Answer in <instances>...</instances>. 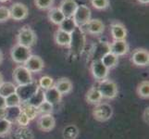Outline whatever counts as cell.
<instances>
[{"label":"cell","mask_w":149,"mask_h":139,"mask_svg":"<svg viewBox=\"0 0 149 139\" xmlns=\"http://www.w3.org/2000/svg\"><path fill=\"white\" fill-rule=\"evenodd\" d=\"M72 20L77 27L84 26L91 20V10L85 5H80L77 7L72 16Z\"/></svg>","instance_id":"obj_1"},{"label":"cell","mask_w":149,"mask_h":139,"mask_svg":"<svg viewBox=\"0 0 149 139\" xmlns=\"http://www.w3.org/2000/svg\"><path fill=\"white\" fill-rule=\"evenodd\" d=\"M35 41H36V35L29 26H24L19 30L18 34L19 45L30 48L35 43Z\"/></svg>","instance_id":"obj_2"},{"label":"cell","mask_w":149,"mask_h":139,"mask_svg":"<svg viewBox=\"0 0 149 139\" xmlns=\"http://www.w3.org/2000/svg\"><path fill=\"white\" fill-rule=\"evenodd\" d=\"M38 88H39L38 85L36 83L32 82L30 84L24 85H19L18 87H16V94L18 95L20 101L27 102L36 93Z\"/></svg>","instance_id":"obj_3"},{"label":"cell","mask_w":149,"mask_h":139,"mask_svg":"<svg viewBox=\"0 0 149 139\" xmlns=\"http://www.w3.org/2000/svg\"><path fill=\"white\" fill-rule=\"evenodd\" d=\"M97 89H98L101 96L107 97V98H113L117 96L118 93L116 84L109 80H102Z\"/></svg>","instance_id":"obj_4"},{"label":"cell","mask_w":149,"mask_h":139,"mask_svg":"<svg viewBox=\"0 0 149 139\" xmlns=\"http://www.w3.org/2000/svg\"><path fill=\"white\" fill-rule=\"evenodd\" d=\"M31 56L30 48L26 46L16 45L11 50V58L17 63H25Z\"/></svg>","instance_id":"obj_5"},{"label":"cell","mask_w":149,"mask_h":139,"mask_svg":"<svg viewBox=\"0 0 149 139\" xmlns=\"http://www.w3.org/2000/svg\"><path fill=\"white\" fill-rule=\"evenodd\" d=\"M112 113H113V110H112L111 106L107 104V103H103V104L97 105L93 111L94 117L97 121H100V122L107 121L112 116Z\"/></svg>","instance_id":"obj_6"},{"label":"cell","mask_w":149,"mask_h":139,"mask_svg":"<svg viewBox=\"0 0 149 139\" xmlns=\"http://www.w3.org/2000/svg\"><path fill=\"white\" fill-rule=\"evenodd\" d=\"M13 77L19 85H24L32 83V74L23 66H19L14 70Z\"/></svg>","instance_id":"obj_7"},{"label":"cell","mask_w":149,"mask_h":139,"mask_svg":"<svg viewBox=\"0 0 149 139\" xmlns=\"http://www.w3.org/2000/svg\"><path fill=\"white\" fill-rule=\"evenodd\" d=\"M70 45L71 46V49L74 54L81 53L84 46V38L80 30L75 29L74 32L71 33V41Z\"/></svg>","instance_id":"obj_8"},{"label":"cell","mask_w":149,"mask_h":139,"mask_svg":"<svg viewBox=\"0 0 149 139\" xmlns=\"http://www.w3.org/2000/svg\"><path fill=\"white\" fill-rule=\"evenodd\" d=\"M10 18L15 20H22L27 18L28 16V8L25 5L22 3H15L13 4L9 9Z\"/></svg>","instance_id":"obj_9"},{"label":"cell","mask_w":149,"mask_h":139,"mask_svg":"<svg viewBox=\"0 0 149 139\" xmlns=\"http://www.w3.org/2000/svg\"><path fill=\"white\" fill-rule=\"evenodd\" d=\"M24 64V67L30 73H37L44 68V61L38 56H30Z\"/></svg>","instance_id":"obj_10"},{"label":"cell","mask_w":149,"mask_h":139,"mask_svg":"<svg viewBox=\"0 0 149 139\" xmlns=\"http://www.w3.org/2000/svg\"><path fill=\"white\" fill-rule=\"evenodd\" d=\"M77 7H78V4L76 3L75 0H62L58 8L63 13L65 18H72Z\"/></svg>","instance_id":"obj_11"},{"label":"cell","mask_w":149,"mask_h":139,"mask_svg":"<svg viewBox=\"0 0 149 139\" xmlns=\"http://www.w3.org/2000/svg\"><path fill=\"white\" fill-rule=\"evenodd\" d=\"M109 69L101 62V60H95L92 64V73L95 79L104 80L107 75Z\"/></svg>","instance_id":"obj_12"},{"label":"cell","mask_w":149,"mask_h":139,"mask_svg":"<svg viewBox=\"0 0 149 139\" xmlns=\"http://www.w3.org/2000/svg\"><path fill=\"white\" fill-rule=\"evenodd\" d=\"M132 62L137 66H146L149 62V54L146 49H137L132 54Z\"/></svg>","instance_id":"obj_13"},{"label":"cell","mask_w":149,"mask_h":139,"mask_svg":"<svg viewBox=\"0 0 149 139\" xmlns=\"http://www.w3.org/2000/svg\"><path fill=\"white\" fill-rule=\"evenodd\" d=\"M109 47V52L116 55L117 57L125 55L128 52V45L124 40H117L112 43Z\"/></svg>","instance_id":"obj_14"},{"label":"cell","mask_w":149,"mask_h":139,"mask_svg":"<svg viewBox=\"0 0 149 139\" xmlns=\"http://www.w3.org/2000/svg\"><path fill=\"white\" fill-rule=\"evenodd\" d=\"M61 99V94L58 91L55 86L50 87L45 92V101L50 103L51 105H55L58 103Z\"/></svg>","instance_id":"obj_15"},{"label":"cell","mask_w":149,"mask_h":139,"mask_svg":"<svg viewBox=\"0 0 149 139\" xmlns=\"http://www.w3.org/2000/svg\"><path fill=\"white\" fill-rule=\"evenodd\" d=\"M22 113V108L19 106H14V107H6L5 108V118L7 121L10 123L13 122H16L19 114Z\"/></svg>","instance_id":"obj_16"},{"label":"cell","mask_w":149,"mask_h":139,"mask_svg":"<svg viewBox=\"0 0 149 139\" xmlns=\"http://www.w3.org/2000/svg\"><path fill=\"white\" fill-rule=\"evenodd\" d=\"M111 34L113 38L115 39V41L117 40H124L126 37V29L123 26L121 23L116 22L113 23L111 25Z\"/></svg>","instance_id":"obj_17"},{"label":"cell","mask_w":149,"mask_h":139,"mask_svg":"<svg viewBox=\"0 0 149 139\" xmlns=\"http://www.w3.org/2000/svg\"><path fill=\"white\" fill-rule=\"evenodd\" d=\"M38 125L41 130L50 131V130H52L55 126V119L53 118V116H51L50 114L43 115L40 118Z\"/></svg>","instance_id":"obj_18"},{"label":"cell","mask_w":149,"mask_h":139,"mask_svg":"<svg viewBox=\"0 0 149 139\" xmlns=\"http://www.w3.org/2000/svg\"><path fill=\"white\" fill-rule=\"evenodd\" d=\"M87 31L90 34H99L103 33L105 29V26L100 20H90L88 23L86 24Z\"/></svg>","instance_id":"obj_19"},{"label":"cell","mask_w":149,"mask_h":139,"mask_svg":"<svg viewBox=\"0 0 149 139\" xmlns=\"http://www.w3.org/2000/svg\"><path fill=\"white\" fill-rule=\"evenodd\" d=\"M10 139H33V133L28 128L19 127L11 133Z\"/></svg>","instance_id":"obj_20"},{"label":"cell","mask_w":149,"mask_h":139,"mask_svg":"<svg viewBox=\"0 0 149 139\" xmlns=\"http://www.w3.org/2000/svg\"><path fill=\"white\" fill-rule=\"evenodd\" d=\"M56 43L59 45H70L71 41V34L63 32L61 30H58L55 35Z\"/></svg>","instance_id":"obj_21"},{"label":"cell","mask_w":149,"mask_h":139,"mask_svg":"<svg viewBox=\"0 0 149 139\" xmlns=\"http://www.w3.org/2000/svg\"><path fill=\"white\" fill-rule=\"evenodd\" d=\"M43 102H45V92L42 88H38L36 93L27 101V104L34 108H38Z\"/></svg>","instance_id":"obj_22"},{"label":"cell","mask_w":149,"mask_h":139,"mask_svg":"<svg viewBox=\"0 0 149 139\" xmlns=\"http://www.w3.org/2000/svg\"><path fill=\"white\" fill-rule=\"evenodd\" d=\"M48 18L54 24H56V25H59L65 20V16L63 15V13L60 11V9L58 8L50 9V11L48 13Z\"/></svg>","instance_id":"obj_23"},{"label":"cell","mask_w":149,"mask_h":139,"mask_svg":"<svg viewBox=\"0 0 149 139\" xmlns=\"http://www.w3.org/2000/svg\"><path fill=\"white\" fill-rule=\"evenodd\" d=\"M101 62L104 64L107 69H111L113 67H115L118 63V57L111 52H107L100 59Z\"/></svg>","instance_id":"obj_24"},{"label":"cell","mask_w":149,"mask_h":139,"mask_svg":"<svg viewBox=\"0 0 149 139\" xmlns=\"http://www.w3.org/2000/svg\"><path fill=\"white\" fill-rule=\"evenodd\" d=\"M55 87L62 95V94H68L69 92H70L71 88H72V85H71L69 79L62 78L59 81H58V83H56Z\"/></svg>","instance_id":"obj_25"},{"label":"cell","mask_w":149,"mask_h":139,"mask_svg":"<svg viewBox=\"0 0 149 139\" xmlns=\"http://www.w3.org/2000/svg\"><path fill=\"white\" fill-rule=\"evenodd\" d=\"M16 93V86L12 83H2L0 85V96L3 97H7L10 95Z\"/></svg>","instance_id":"obj_26"},{"label":"cell","mask_w":149,"mask_h":139,"mask_svg":"<svg viewBox=\"0 0 149 139\" xmlns=\"http://www.w3.org/2000/svg\"><path fill=\"white\" fill-rule=\"evenodd\" d=\"M59 26H60L59 30L63 31V32H66V33H69V34L73 33L74 30L77 27L72 18H65L63 22L59 24Z\"/></svg>","instance_id":"obj_27"},{"label":"cell","mask_w":149,"mask_h":139,"mask_svg":"<svg viewBox=\"0 0 149 139\" xmlns=\"http://www.w3.org/2000/svg\"><path fill=\"white\" fill-rule=\"evenodd\" d=\"M79 136V130L75 125L70 124L66 126L63 130L64 139H76Z\"/></svg>","instance_id":"obj_28"},{"label":"cell","mask_w":149,"mask_h":139,"mask_svg":"<svg viewBox=\"0 0 149 139\" xmlns=\"http://www.w3.org/2000/svg\"><path fill=\"white\" fill-rule=\"evenodd\" d=\"M86 97H87V100H88L89 102H91V103H96V102L100 101L102 96L100 95L98 89L93 87V88H91L88 91V93H87V96Z\"/></svg>","instance_id":"obj_29"},{"label":"cell","mask_w":149,"mask_h":139,"mask_svg":"<svg viewBox=\"0 0 149 139\" xmlns=\"http://www.w3.org/2000/svg\"><path fill=\"white\" fill-rule=\"evenodd\" d=\"M22 111L29 118L30 120L34 119V118L36 117L37 113H38L37 108H34V107L31 106V105H29V104H27L26 106H25V107L23 108V109H22Z\"/></svg>","instance_id":"obj_30"},{"label":"cell","mask_w":149,"mask_h":139,"mask_svg":"<svg viewBox=\"0 0 149 139\" xmlns=\"http://www.w3.org/2000/svg\"><path fill=\"white\" fill-rule=\"evenodd\" d=\"M5 99H6V107H14V106H19V103H20V100L19 98L18 95L16 93H14V94L10 95L7 97H5Z\"/></svg>","instance_id":"obj_31"},{"label":"cell","mask_w":149,"mask_h":139,"mask_svg":"<svg viewBox=\"0 0 149 139\" xmlns=\"http://www.w3.org/2000/svg\"><path fill=\"white\" fill-rule=\"evenodd\" d=\"M138 94L143 97H148L149 96V84L148 81H143L138 87Z\"/></svg>","instance_id":"obj_32"},{"label":"cell","mask_w":149,"mask_h":139,"mask_svg":"<svg viewBox=\"0 0 149 139\" xmlns=\"http://www.w3.org/2000/svg\"><path fill=\"white\" fill-rule=\"evenodd\" d=\"M92 6L96 9H106L109 6V0H90Z\"/></svg>","instance_id":"obj_33"},{"label":"cell","mask_w":149,"mask_h":139,"mask_svg":"<svg viewBox=\"0 0 149 139\" xmlns=\"http://www.w3.org/2000/svg\"><path fill=\"white\" fill-rule=\"evenodd\" d=\"M34 4L40 9H47L52 7L54 0H34Z\"/></svg>","instance_id":"obj_34"},{"label":"cell","mask_w":149,"mask_h":139,"mask_svg":"<svg viewBox=\"0 0 149 139\" xmlns=\"http://www.w3.org/2000/svg\"><path fill=\"white\" fill-rule=\"evenodd\" d=\"M40 86L42 89H48L53 86V79L49 76H43L40 79Z\"/></svg>","instance_id":"obj_35"},{"label":"cell","mask_w":149,"mask_h":139,"mask_svg":"<svg viewBox=\"0 0 149 139\" xmlns=\"http://www.w3.org/2000/svg\"><path fill=\"white\" fill-rule=\"evenodd\" d=\"M10 122L6 119H0V136L7 133L10 129Z\"/></svg>","instance_id":"obj_36"},{"label":"cell","mask_w":149,"mask_h":139,"mask_svg":"<svg viewBox=\"0 0 149 139\" xmlns=\"http://www.w3.org/2000/svg\"><path fill=\"white\" fill-rule=\"evenodd\" d=\"M37 110H39V111L42 112V113H47V114H48L49 112L52 111V110H53V105H51L50 103L45 101V102H43L42 104H41L37 108Z\"/></svg>","instance_id":"obj_37"},{"label":"cell","mask_w":149,"mask_h":139,"mask_svg":"<svg viewBox=\"0 0 149 139\" xmlns=\"http://www.w3.org/2000/svg\"><path fill=\"white\" fill-rule=\"evenodd\" d=\"M10 18L9 9L6 7H0V22H4Z\"/></svg>","instance_id":"obj_38"},{"label":"cell","mask_w":149,"mask_h":139,"mask_svg":"<svg viewBox=\"0 0 149 139\" xmlns=\"http://www.w3.org/2000/svg\"><path fill=\"white\" fill-rule=\"evenodd\" d=\"M31 120L29 119V118L24 114V113L22 111V113L19 114V118H18V120H17V122L19 123L20 125L22 126H26L28 123H29V122H30Z\"/></svg>","instance_id":"obj_39"},{"label":"cell","mask_w":149,"mask_h":139,"mask_svg":"<svg viewBox=\"0 0 149 139\" xmlns=\"http://www.w3.org/2000/svg\"><path fill=\"white\" fill-rule=\"evenodd\" d=\"M6 108V99L2 96H0V109H5Z\"/></svg>","instance_id":"obj_40"},{"label":"cell","mask_w":149,"mask_h":139,"mask_svg":"<svg viewBox=\"0 0 149 139\" xmlns=\"http://www.w3.org/2000/svg\"><path fill=\"white\" fill-rule=\"evenodd\" d=\"M143 119H145V122L148 123V108L145 110V114H143Z\"/></svg>","instance_id":"obj_41"},{"label":"cell","mask_w":149,"mask_h":139,"mask_svg":"<svg viewBox=\"0 0 149 139\" xmlns=\"http://www.w3.org/2000/svg\"><path fill=\"white\" fill-rule=\"evenodd\" d=\"M5 118V109H0V119Z\"/></svg>","instance_id":"obj_42"},{"label":"cell","mask_w":149,"mask_h":139,"mask_svg":"<svg viewBox=\"0 0 149 139\" xmlns=\"http://www.w3.org/2000/svg\"><path fill=\"white\" fill-rule=\"evenodd\" d=\"M138 1L142 4H148L149 3V0H138Z\"/></svg>","instance_id":"obj_43"},{"label":"cell","mask_w":149,"mask_h":139,"mask_svg":"<svg viewBox=\"0 0 149 139\" xmlns=\"http://www.w3.org/2000/svg\"><path fill=\"white\" fill-rule=\"evenodd\" d=\"M3 83V77L1 75V73H0V85H1Z\"/></svg>","instance_id":"obj_44"},{"label":"cell","mask_w":149,"mask_h":139,"mask_svg":"<svg viewBox=\"0 0 149 139\" xmlns=\"http://www.w3.org/2000/svg\"><path fill=\"white\" fill-rule=\"evenodd\" d=\"M2 58H3V55H2V52L0 51V62L2 61Z\"/></svg>","instance_id":"obj_45"},{"label":"cell","mask_w":149,"mask_h":139,"mask_svg":"<svg viewBox=\"0 0 149 139\" xmlns=\"http://www.w3.org/2000/svg\"><path fill=\"white\" fill-rule=\"evenodd\" d=\"M8 0H0V2H7Z\"/></svg>","instance_id":"obj_46"}]
</instances>
